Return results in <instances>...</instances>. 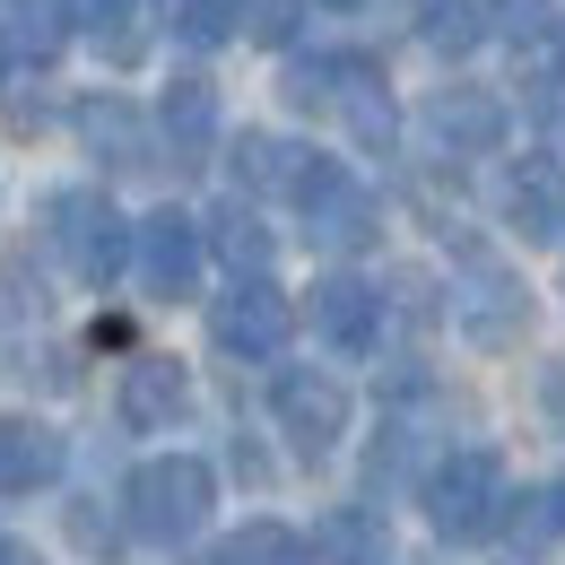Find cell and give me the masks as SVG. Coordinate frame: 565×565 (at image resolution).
Here are the masks:
<instances>
[{"label": "cell", "instance_id": "6da1fadb", "mask_svg": "<svg viewBox=\"0 0 565 565\" xmlns=\"http://www.w3.org/2000/svg\"><path fill=\"white\" fill-rule=\"evenodd\" d=\"M44 226H53V244H62V270H71L78 287H114L131 262H140V226L114 210L105 192H53V210H44Z\"/></svg>", "mask_w": 565, "mask_h": 565}, {"label": "cell", "instance_id": "7a4b0ae2", "mask_svg": "<svg viewBox=\"0 0 565 565\" xmlns=\"http://www.w3.org/2000/svg\"><path fill=\"white\" fill-rule=\"evenodd\" d=\"M217 504V479L210 461H192V452H157V461H140V479H131V522H140L148 540H192L201 522H210Z\"/></svg>", "mask_w": 565, "mask_h": 565}, {"label": "cell", "instance_id": "3957f363", "mask_svg": "<svg viewBox=\"0 0 565 565\" xmlns=\"http://www.w3.org/2000/svg\"><path fill=\"white\" fill-rule=\"evenodd\" d=\"M426 522L452 548L461 540H488L495 522H504V470H495V452H444L426 470Z\"/></svg>", "mask_w": 565, "mask_h": 565}, {"label": "cell", "instance_id": "277c9868", "mask_svg": "<svg viewBox=\"0 0 565 565\" xmlns=\"http://www.w3.org/2000/svg\"><path fill=\"white\" fill-rule=\"evenodd\" d=\"M287 331H296V305H287L270 279H235V287L210 305V340H217L226 356H279Z\"/></svg>", "mask_w": 565, "mask_h": 565}, {"label": "cell", "instance_id": "5b68a950", "mask_svg": "<svg viewBox=\"0 0 565 565\" xmlns=\"http://www.w3.org/2000/svg\"><path fill=\"white\" fill-rule=\"evenodd\" d=\"M235 174H244V192H279L296 210H313V201L340 183L331 157H313V148H296V140H270V131H244V140H235Z\"/></svg>", "mask_w": 565, "mask_h": 565}, {"label": "cell", "instance_id": "8992f818", "mask_svg": "<svg viewBox=\"0 0 565 565\" xmlns=\"http://www.w3.org/2000/svg\"><path fill=\"white\" fill-rule=\"evenodd\" d=\"M201 262H210L201 217H183L174 201L140 217V262H131V270L148 279V296H192V287H201Z\"/></svg>", "mask_w": 565, "mask_h": 565}, {"label": "cell", "instance_id": "52a82bcc", "mask_svg": "<svg viewBox=\"0 0 565 565\" xmlns=\"http://www.w3.org/2000/svg\"><path fill=\"white\" fill-rule=\"evenodd\" d=\"M270 409H279V435L296 452H331L349 435V383H331V374H279Z\"/></svg>", "mask_w": 565, "mask_h": 565}, {"label": "cell", "instance_id": "ba28073f", "mask_svg": "<svg viewBox=\"0 0 565 565\" xmlns=\"http://www.w3.org/2000/svg\"><path fill=\"white\" fill-rule=\"evenodd\" d=\"M452 313H461V331H470L479 349H504V340L522 331L531 296H522V279H513V270L479 262V270H461V287H452Z\"/></svg>", "mask_w": 565, "mask_h": 565}, {"label": "cell", "instance_id": "9c48e42d", "mask_svg": "<svg viewBox=\"0 0 565 565\" xmlns=\"http://www.w3.org/2000/svg\"><path fill=\"white\" fill-rule=\"evenodd\" d=\"M426 140L444 148V157H488L504 140V105H495L488 87H444L426 105Z\"/></svg>", "mask_w": 565, "mask_h": 565}, {"label": "cell", "instance_id": "30bf717a", "mask_svg": "<svg viewBox=\"0 0 565 565\" xmlns=\"http://www.w3.org/2000/svg\"><path fill=\"white\" fill-rule=\"evenodd\" d=\"M313 331H322L340 356H365L374 340H383V296H374L365 279H349V270L322 279L313 287Z\"/></svg>", "mask_w": 565, "mask_h": 565}, {"label": "cell", "instance_id": "8fae6325", "mask_svg": "<svg viewBox=\"0 0 565 565\" xmlns=\"http://www.w3.org/2000/svg\"><path fill=\"white\" fill-rule=\"evenodd\" d=\"M331 114L349 122L356 148H392V131H401V114H392V87H383V71L374 62H340V87H331Z\"/></svg>", "mask_w": 565, "mask_h": 565}, {"label": "cell", "instance_id": "7c38bea8", "mask_svg": "<svg viewBox=\"0 0 565 565\" xmlns=\"http://www.w3.org/2000/svg\"><path fill=\"white\" fill-rule=\"evenodd\" d=\"M157 131L174 148V166H210V140H217V87L210 78H174L157 96Z\"/></svg>", "mask_w": 565, "mask_h": 565}, {"label": "cell", "instance_id": "4fadbf2b", "mask_svg": "<svg viewBox=\"0 0 565 565\" xmlns=\"http://www.w3.org/2000/svg\"><path fill=\"white\" fill-rule=\"evenodd\" d=\"M78 35L114 71H140L148 62V0H78Z\"/></svg>", "mask_w": 565, "mask_h": 565}, {"label": "cell", "instance_id": "5bb4252c", "mask_svg": "<svg viewBox=\"0 0 565 565\" xmlns=\"http://www.w3.org/2000/svg\"><path fill=\"white\" fill-rule=\"evenodd\" d=\"M183 401H192V383H183L174 356H131V374H122V418L131 426H174Z\"/></svg>", "mask_w": 565, "mask_h": 565}, {"label": "cell", "instance_id": "9a60e30c", "mask_svg": "<svg viewBox=\"0 0 565 565\" xmlns=\"http://www.w3.org/2000/svg\"><path fill=\"white\" fill-rule=\"evenodd\" d=\"M62 470V435L35 418H0V495H26Z\"/></svg>", "mask_w": 565, "mask_h": 565}, {"label": "cell", "instance_id": "2e32d148", "mask_svg": "<svg viewBox=\"0 0 565 565\" xmlns=\"http://www.w3.org/2000/svg\"><path fill=\"white\" fill-rule=\"evenodd\" d=\"M313 244H331V253H356V244H374V192L356 183V174H340L322 201H313Z\"/></svg>", "mask_w": 565, "mask_h": 565}, {"label": "cell", "instance_id": "e0dca14e", "mask_svg": "<svg viewBox=\"0 0 565 565\" xmlns=\"http://www.w3.org/2000/svg\"><path fill=\"white\" fill-rule=\"evenodd\" d=\"M210 253L235 270V279H270V253H279V244H270V226L244 210V201H226V210L210 217Z\"/></svg>", "mask_w": 565, "mask_h": 565}, {"label": "cell", "instance_id": "ac0fdd59", "mask_svg": "<svg viewBox=\"0 0 565 565\" xmlns=\"http://www.w3.org/2000/svg\"><path fill=\"white\" fill-rule=\"evenodd\" d=\"M78 140L96 148V157H114V166H148V131L122 96H87L78 105Z\"/></svg>", "mask_w": 565, "mask_h": 565}, {"label": "cell", "instance_id": "d6986e66", "mask_svg": "<svg viewBox=\"0 0 565 565\" xmlns=\"http://www.w3.org/2000/svg\"><path fill=\"white\" fill-rule=\"evenodd\" d=\"M0 35H9V53H18V62H53V53H62V35H71V0H9Z\"/></svg>", "mask_w": 565, "mask_h": 565}, {"label": "cell", "instance_id": "ffe728a7", "mask_svg": "<svg viewBox=\"0 0 565 565\" xmlns=\"http://www.w3.org/2000/svg\"><path fill=\"white\" fill-rule=\"evenodd\" d=\"M504 210H513L522 235H565V174H557V166H522Z\"/></svg>", "mask_w": 565, "mask_h": 565}, {"label": "cell", "instance_id": "44dd1931", "mask_svg": "<svg viewBox=\"0 0 565 565\" xmlns=\"http://www.w3.org/2000/svg\"><path fill=\"white\" fill-rule=\"evenodd\" d=\"M479 35H488V9L479 0H418V44L426 53H479Z\"/></svg>", "mask_w": 565, "mask_h": 565}, {"label": "cell", "instance_id": "7402d4cb", "mask_svg": "<svg viewBox=\"0 0 565 565\" xmlns=\"http://www.w3.org/2000/svg\"><path fill=\"white\" fill-rule=\"evenodd\" d=\"M166 26H174V44L217 53V44L244 35V0H166Z\"/></svg>", "mask_w": 565, "mask_h": 565}, {"label": "cell", "instance_id": "603a6c76", "mask_svg": "<svg viewBox=\"0 0 565 565\" xmlns=\"http://www.w3.org/2000/svg\"><path fill=\"white\" fill-rule=\"evenodd\" d=\"M217 565H313V548H305L296 522H244V531L217 548Z\"/></svg>", "mask_w": 565, "mask_h": 565}, {"label": "cell", "instance_id": "cb8c5ba5", "mask_svg": "<svg viewBox=\"0 0 565 565\" xmlns=\"http://www.w3.org/2000/svg\"><path fill=\"white\" fill-rule=\"evenodd\" d=\"M313 557H331V565H383V540H374L365 513H331L322 540H313Z\"/></svg>", "mask_w": 565, "mask_h": 565}, {"label": "cell", "instance_id": "d4e9b609", "mask_svg": "<svg viewBox=\"0 0 565 565\" xmlns=\"http://www.w3.org/2000/svg\"><path fill=\"white\" fill-rule=\"evenodd\" d=\"M244 35H253V44H270V53L296 44V0H244Z\"/></svg>", "mask_w": 565, "mask_h": 565}, {"label": "cell", "instance_id": "484cf974", "mask_svg": "<svg viewBox=\"0 0 565 565\" xmlns=\"http://www.w3.org/2000/svg\"><path fill=\"white\" fill-rule=\"evenodd\" d=\"M495 9H504V35H513V44L548 26V0H495Z\"/></svg>", "mask_w": 565, "mask_h": 565}, {"label": "cell", "instance_id": "4316f807", "mask_svg": "<svg viewBox=\"0 0 565 565\" xmlns=\"http://www.w3.org/2000/svg\"><path fill=\"white\" fill-rule=\"evenodd\" d=\"M0 565H44V557H35L26 540H0Z\"/></svg>", "mask_w": 565, "mask_h": 565}, {"label": "cell", "instance_id": "83f0119b", "mask_svg": "<svg viewBox=\"0 0 565 565\" xmlns=\"http://www.w3.org/2000/svg\"><path fill=\"white\" fill-rule=\"evenodd\" d=\"M548 522H557V531H565V479H557V488H548Z\"/></svg>", "mask_w": 565, "mask_h": 565}, {"label": "cell", "instance_id": "f1b7e54d", "mask_svg": "<svg viewBox=\"0 0 565 565\" xmlns=\"http://www.w3.org/2000/svg\"><path fill=\"white\" fill-rule=\"evenodd\" d=\"M548 401H557V418H565V365H557V374H548Z\"/></svg>", "mask_w": 565, "mask_h": 565}, {"label": "cell", "instance_id": "f546056e", "mask_svg": "<svg viewBox=\"0 0 565 565\" xmlns=\"http://www.w3.org/2000/svg\"><path fill=\"white\" fill-rule=\"evenodd\" d=\"M557 71H565V18H557Z\"/></svg>", "mask_w": 565, "mask_h": 565}, {"label": "cell", "instance_id": "4dcf8cb0", "mask_svg": "<svg viewBox=\"0 0 565 565\" xmlns=\"http://www.w3.org/2000/svg\"><path fill=\"white\" fill-rule=\"evenodd\" d=\"M340 9H356V0H340Z\"/></svg>", "mask_w": 565, "mask_h": 565}]
</instances>
